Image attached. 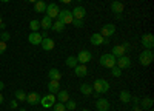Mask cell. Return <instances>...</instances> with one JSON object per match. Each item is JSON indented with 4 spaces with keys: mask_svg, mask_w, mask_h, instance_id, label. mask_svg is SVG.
Instances as JSON below:
<instances>
[{
    "mask_svg": "<svg viewBox=\"0 0 154 111\" xmlns=\"http://www.w3.org/2000/svg\"><path fill=\"white\" fill-rule=\"evenodd\" d=\"M89 42H91V45H94V46H99V45L109 43V39H105V37L102 35L100 32H94L91 35V39H89Z\"/></svg>",
    "mask_w": 154,
    "mask_h": 111,
    "instance_id": "5b68a950",
    "label": "cell"
},
{
    "mask_svg": "<svg viewBox=\"0 0 154 111\" xmlns=\"http://www.w3.org/2000/svg\"><path fill=\"white\" fill-rule=\"evenodd\" d=\"M142 45L145 49H152L154 48V35L152 34H143L142 35Z\"/></svg>",
    "mask_w": 154,
    "mask_h": 111,
    "instance_id": "8fae6325",
    "label": "cell"
},
{
    "mask_svg": "<svg viewBox=\"0 0 154 111\" xmlns=\"http://www.w3.org/2000/svg\"><path fill=\"white\" fill-rule=\"evenodd\" d=\"M75 106H77L75 102L71 100V99H68V100L65 102V108H66V109H75Z\"/></svg>",
    "mask_w": 154,
    "mask_h": 111,
    "instance_id": "836d02e7",
    "label": "cell"
},
{
    "mask_svg": "<svg viewBox=\"0 0 154 111\" xmlns=\"http://www.w3.org/2000/svg\"><path fill=\"white\" fill-rule=\"evenodd\" d=\"M80 91H82V94H85V96H89V94L94 93L93 85H89V83H83V85L80 86Z\"/></svg>",
    "mask_w": 154,
    "mask_h": 111,
    "instance_id": "83f0119b",
    "label": "cell"
},
{
    "mask_svg": "<svg viewBox=\"0 0 154 111\" xmlns=\"http://www.w3.org/2000/svg\"><path fill=\"white\" fill-rule=\"evenodd\" d=\"M72 25L75 28H82L83 26V20H80V19H72Z\"/></svg>",
    "mask_w": 154,
    "mask_h": 111,
    "instance_id": "d590c367",
    "label": "cell"
},
{
    "mask_svg": "<svg viewBox=\"0 0 154 111\" xmlns=\"http://www.w3.org/2000/svg\"><path fill=\"white\" fill-rule=\"evenodd\" d=\"M100 65L103 68H112L116 66V57L109 53V54H103L100 57Z\"/></svg>",
    "mask_w": 154,
    "mask_h": 111,
    "instance_id": "3957f363",
    "label": "cell"
},
{
    "mask_svg": "<svg viewBox=\"0 0 154 111\" xmlns=\"http://www.w3.org/2000/svg\"><path fill=\"white\" fill-rule=\"evenodd\" d=\"M53 111H66L65 103H62V102H56V103L53 105Z\"/></svg>",
    "mask_w": 154,
    "mask_h": 111,
    "instance_id": "1f68e13d",
    "label": "cell"
},
{
    "mask_svg": "<svg viewBox=\"0 0 154 111\" xmlns=\"http://www.w3.org/2000/svg\"><path fill=\"white\" fill-rule=\"evenodd\" d=\"M28 40H29V43H32V45H40L42 43V35H40V32H31L29 35H28Z\"/></svg>",
    "mask_w": 154,
    "mask_h": 111,
    "instance_id": "d6986e66",
    "label": "cell"
},
{
    "mask_svg": "<svg viewBox=\"0 0 154 111\" xmlns=\"http://www.w3.org/2000/svg\"><path fill=\"white\" fill-rule=\"evenodd\" d=\"M72 17L74 19H80V20H83L85 19V16H86V11H85V8L83 6H75L74 9H72Z\"/></svg>",
    "mask_w": 154,
    "mask_h": 111,
    "instance_id": "4fadbf2b",
    "label": "cell"
},
{
    "mask_svg": "<svg viewBox=\"0 0 154 111\" xmlns=\"http://www.w3.org/2000/svg\"><path fill=\"white\" fill-rule=\"evenodd\" d=\"M29 28H31V31L32 32H35V31H38V28H40V22H38V20H31L29 22Z\"/></svg>",
    "mask_w": 154,
    "mask_h": 111,
    "instance_id": "4dcf8cb0",
    "label": "cell"
},
{
    "mask_svg": "<svg viewBox=\"0 0 154 111\" xmlns=\"http://www.w3.org/2000/svg\"><path fill=\"white\" fill-rule=\"evenodd\" d=\"M131 111H142V108H140V105H134Z\"/></svg>",
    "mask_w": 154,
    "mask_h": 111,
    "instance_id": "b9f144b4",
    "label": "cell"
},
{
    "mask_svg": "<svg viewBox=\"0 0 154 111\" xmlns=\"http://www.w3.org/2000/svg\"><path fill=\"white\" fill-rule=\"evenodd\" d=\"M14 96H16V100L17 102H25V100H26V93H25L23 90H17L14 93Z\"/></svg>",
    "mask_w": 154,
    "mask_h": 111,
    "instance_id": "f1b7e54d",
    "label": "cell"
},
{
    "mask_svg": "<svg viewBox=\"0 0 154 111\" xmlns=\"http://www.w3.org/2000/svg\"><path fill=\"white\" fill-rule=\"evenodd\" d=\"M122 45H123V48H125V51H130V49H131V45L128 43V42H123Z\"/></svg>",
    "mask_w": 154,
    "mask_h": 111,
    "instance_id": "f35d334b",
    "label": "cell"
},
{
    "mask_svg": "<svg viewBox=\"0 0 154 111\" xmlns=\"http://www.w3.org/2000/svg\"><path fill=\"white\" fill-rule=\"evenodd\" d=\"M116 66L120 68V69L130 68V66H131V59L128 57V56H120V57L116 59Z\"/></svg>",
    "mask_w": 154,
    "mask_h": 111,
    "instance_id": "8992f818",
    "label": "cell"
},
{
    "mask_svg": "<svg viewBox=\"0 0 154 111\" xmlns=\"http://www.w3.org/2000/svg\"><path fill=\"white\" fill-rule=\"evenodd\" d=\"M40 26L43 28V29H51V26H53V19L51 17H48V16H45L42 20H40Z\"/></svg>",
    "mask_w": 154,
    "mask_h": 111,
    "instance_id": "603a6c76",
    "label": "cell"
},
{
    "mask_svg": "<svg viewBox=\"0 0 154 111\" xmlns=\"http://www.w3.org/2000/svg\"><path fill=\"white\" fill-rule=\"evenodd\" d=\"M56 99H59V102H62V103H65L68 99H69V94H68V91H65V90H62V91H59L57 94H56Z\"/></svg>",
    "mask_w": 154,
    "mask_h": 111,
    "instance_id": "d4e9b609",
    "label": "cell"
},
{
    "mask_svg": "<svg viewBox=\"0 0 154 111\" xmlns=\"http://www.w3.org/2000/svg\"><path fill=\"white\" fill-rule=\"evenodd\" d=\"M139 103H140V108H142V109H149V108H152L154 100H152L151 97H145V99H142Z\"/></svg>",
    "mask_w": 154,
    "mask_h": 111,
    "instance_id": "7402d4cb",
    "label": "cell"
},
{
    "mask_svg": "<svg viewBox=\"0 0 154 111\" xmlns=\"http://www.w3.org/2000/svg\"><path fill=\"white\" fill-rule=\"evenodd\" d=\"M40 35H42V39H45V37H48V31H46V29H43V31L40 32Z\"/></svg>",
    "mask_w": 154,
    "mask_h": 111,
    "instance_id": "60d3db41",
    "label": "cell"
},
{
    "mask_svg": "<svg viewBox=\"0 0 154 111\" xmlns=\"http://www.w3.org/2000/svg\"><path fill=\"white\" fill-rule=\"evenodd\" d=\"M59 2H62V3H65V5H68V3H71L72 0H59Z\"/></svg>",
    "mask_w": 154,
    "mask_h": 111,
    "instance_id": "ee69618b",
    "label": "cell"
},
{
    "mask_svg": "<svg viewBox=\"0 0 154 111\" xmlns=\"http://www.w3.org/2000/svg\"><path fill=\"white\" fill-rule=\"evenodd\" d=\"M131 100H133V103H134V105H139L140 99H139V97H131Z\"/></svg>",
    "mask_w": 154,
    "mask_h": 111,
    "instance_id": "ab89813d",
    "label": "cell"
},
{
    "mask_svg": "<svg viewBox=\"0 0 154 111\" xmlns=\"http://www.w3.org/2000/svg\"><path fill=\"white\" fill-rule=\"evenodd\" d=\"M152 60H154V53H152V49H143V51L140 53V56H139V62H140V65H142V66L151 65Z\"/></svg>",
    "mask_w": 154,
    "mask_h": 111,
    "instance_id": "6da1fadb",
    "label": "cell"
},
{
    "mask_svg": "<svg viewBox=\"0 0 154 111\" xmlns=\"http://www.w3.org/2000/svg\"><path fill=\"white\" fill-rule=\"evenodd\" d=\"M96 108H97V111H108V109H109V102H108V99H103V97L97 99Z\"/></svg>",
    "mask_w": 154,
    "mask_h": 111,
    "instance_id": "7c38bea8",
    "label": "cell"
},
{
    "mask_svg": "<svg viewBox=\"0 0 154 111\" xmlns=\"http://www.w3.org/2000/svg\"><path fill=\"white\" fill-rule=\"evenodd\" d=\"M82 111H88V109H82Z\"/></svg>",
    "mask_w": 154,
    "mask_h": 111,
    "instance_id": "816d5d0a",
    "label": "cell"
},
{
    "mask_svg": "<svg viewBox=\"0 0 154 111\" xmlns=\"http://www.w3.org/2000/svg\"><path fill=\"white\" fill-rule=\"evenodd\" d=\"M42 48L45 49V51H51V49H54V46H56V43H54V40L51 39V37H45V39H42Z\"/></svg>",
    "mask_w": 154,
    "mask_h": 111,
    "instance_id": "9a60e30c",
    "label": "cell"
},
{
    "mask_svg": "<svg viewBox=\"0 0 154 111\" xmlns=\"http://www.w3.org/2000/svg\"><path fill=\"white\" fill-rule=\"evenodd\" d=\"M34 11L35 12H45L46 11V3L42 2V0H37V2L34 3Z\"/></svg>",
    "mask_w": 154,
    "mask_h": 111,
    "instance_id": "484cf974",
    "label": "cell"
},
{
    "mask_svg": "<svg viewBox=\"0 0 154 111\" xmlns=\"http://www.w3.org/2000/svg\"><path fill=\"white\" fill-rule=\"evenodd\" d=\"M111 54L117 59V57H120V56H125L126 51H125L123 45H116V46H112V49H111Z\"/></svg>",
    "mask_w": 154,
    "mask_h": 111,
    "instance_id": "ac0fdd59",
    "label": "cell"
},
{
    "mask_svg": "<svg viewBox=\"0 0 154 111\" xmlns=\"http://www.w3.org/2000/svg\"><path fill=\"white\" fill-rule=\"evenodd\" d=\"M111 74H112V77H120L122 76V69L117 68V66H112L111 68Z\"/></svg>",
    "mask_w": 154,
    "mask_h": 111,
    "instance_id": "d6a6232c",
    "label": "cell"
},
{
    "mask_svg": "<svg viewBox=\"0 0 154 111\" xmlns=\"http://www.w3.org/2000/svg\"><path fill=\"white\" fill-rule=\"evenodd\" d=\"M5 28H6V25L2 22V23H0V29H5Z\"/></svg>",
    "mask_w": 154,
    "mask_h": 111,
    "instance_id": "f6af8a7d",
    "label": "cell"
},
{
    "mask_svg": "<svg viewBox=\"0 0 154 111\" xmlns=\"http://www.w3.org/2000/svg\"><path fill=\"white\" fill-rule=\"evenodd\" d=\"M114 32H116V26L112 23H108V25H103L102 26V29H100V34L105 37V39H109L111 35H114Z\"/></svg>",
    "mask_w": 154,
    "mask_h": 111,
    "instance_id": "ba28073f",
    "label": "cell"
},
{
    "mask_svg": "<svg viewBox=\"0 0 154 111\" xmlns=\"http://www.w3.org/2000/svg\"><path fill=\"white\" fill-rule=\"evenodd\" d=\"M9 39H11V34L6 32V31H2V34H0V40H2V42H8Z\"/></svg>",
    "mask_w": 154,
    "mask_h": 111,
    "instance_id": "e575fe53",
    "label": "cell"
},
{
    "mask_svg": "<svg viewBox=\"0 0 154 111\" xmlns=\"http://www.w3.org/2000/svg\"><path fill=\"white\" fill-rule=\"evenodd\" d=\"M0 2H3V3H9L11 0H0Z\"/></svg>",
    "mask_w": 154,
    "mask_h": 111,
    "instance_id": "c3c4849f",
    "label": "cell"
},
{
    "mask_svg": "<svg viewBox=\"0 0 154 111\" xmlns=\"http://www.w3.org/2000/svg\"><path fill=\"white\" fill-rule=\"evenodd\" d=\"M9 106H11L12 109H16V108L19 106V102H17L16 99H14V100H11V102H9Z\"/></svg>",
    "mask_w": 154,
    "mask_h": 111,
    "instance_id": "74e56055",
    "label": "cell"
},
{
    "mask_svg": "<svg viewBox=\"0 0 154 111\" xmlns=\"http://www.w3.org/2000/svg\"><path fill=\"white\" fill-rule=\"evenodd\" d=\"M28 2H31V3H35V2H37V0H28Z\"/></svg>",
    "mask_w": 154,
    "mask_h": 111,
    "instance_id": "681fc988",
    "label": "cell"
},
{
    "mask_svg": "<svg viewBox=\"0 0 154 111\" xmlns=\"http://www.w3.org/2000/svg\"><path fill=\"white\" fill-rule=\"evenodd\" d=\"M65 26H66V25L57 19V22H53V26H51V29L56 31V32H62V31H65Z\"/></svg>",
    "mask_w": 154,
    "mask_h": 111,
    "instance_id": "cb8c5ba5",
    "label": "cell"
},
{
    "mask_svg": "<svg viewBox=\"0 0 154 111\" xmlns=\"http://www.w3.org/2000/svg\"><path fill=\"white\" fill-rule=\"evenodd\" d=\"M5 51H6V42L0 40V54H3Z\"/></svg>",
    "mask_w": 154,
    "mask_h": 111,
    "instance_id": "8d00e7d4",
    "label": "cell"
},
{
    "mask_svg": "<svg viewBox=\"0 0 154 111\" xmlns=\"http://www.w3.org/2000/svg\"><path fill=\"white\" fill-rule=\"evenodd\" d=\"M93 90H94L97 94H105V93H108V90H109V83H108L105 79H97V80L94 82V85H93Z\"/></svg>",
    "mask_w": 154,
    "mask_h": 111,
    "instance_id": "7a4b0ae2",
    "label": "cell"
},
{
    "mask_svg": "<svg viewBox=\"0 0 154 111\" xmlns=\"http://www.w3.org/2000/svg\"><path fill=\"white\" fill-rule=\"evenodd\" d=\"M79 2H83V0H79Z\"/></svg>",
    "mask_w": 154,
    "mask_h": 111,
    "instance_id": "f5cc1de1",
    "label": "cell"
},
{
    "mask_svg": "<svg viewBox=\"0 0 154 111\" xmlns=\"http://www.w3.org/2000/svg\"><path fill=\"white\" fill-rule=\"evenodd\" d=\"M111 11L114 12V14H122V12H123V3L122 2H119V0H114V2L111 3Z\"/></svg>",
    "mask_w": 154,
    "mask_h": 111,
    "instance_id": "e0dca14e",
    "label": "cell"
},
{
    "mask_svg": "<svg viewBox=\"0 0 154 111\" xmlns=\"http://www.w3.org/2000/svg\"><path fill=\"white\" fill-rule=\"evenodd\" d=\"M56 94H48V96H45V97H42L40 99V105L43 106V108H51L54 103H56Z\"/></svg>",
    "mask_w": 154,
    "mask_h": 111,
    "instance_id": "52a82bcc",
    "label": "cell"
},
{
    "mask_svg": "<svg viewBox=\"0 0 154 111\" xmlns=\"http://www.w3.org/2000/svg\"><path fill=\"white\" fill-rule=\"evenodd\" d=\"M74 72H75L77 77H85L86 74H88V68H86V65L80 63V65H77V66L74 68Z\"/></svg>",
    "mask_w": 154,
    "mask_h": 111,
    "instance_id": "ffe728a7",
    "label": "cell"
},
{
    "mask_svg": "<svg viewBox=\"0 0 154 111\" xmlns=\"http://www.w3.org/2000/svg\"><path fill=\"white\" fill-rule=\"evenodd\" d=\"M40 94H38V93H29V94H26V102L29 103V105H37L38 102H40Z\"/></svg>",
    "mask_w": 154,
    "mask_h": 111,
    "instance_id": "2e32d148",
    "label": "cell"
},
{
    "mask_svg": "<svg viewBox=\"0 0 154 111\" xmlns=\"http://www.w3.org/2000/svg\"><path fill=\"white\" fill-rule=\"evenodd\" d=\"M48 77H49V80H60L62 79V72L59 69H56V68H51L48 71Z\"/></svg>",
    "mask_w": 154,
    "mask_h": 111,
    "instance_id": "44dd1931",
    "label": "cell"
},
{
    "mask_svg": "<svg viewBox=\"0 0 154 111\" xmlns=\"http://www.w3.org/2000/svg\"><path fill=\"white\" fill-rule=\"evenodd\" d=\"M0 23H2V17H0Z\"/></svg>",
    "mask_w": 154,
    "mask_h": 111,
    "instance_id": "f907efd6",
    "label": "cell"
},
{
    "mask_svg": "<svg viewBox=\"0 0 154 111\" xmlns=\"http://www.w3.org/2000/svg\"><path fill=\"white\" fill-rule=\"evenodd\" d=\"M48 91L51 94H57L60 91V80H49L48 82Z\"/></svg>",
    "mask_w": 154,
    "mask_h": 111,
    "instance_id": "5bb4252c",
    "label": "cell"
},
{
    "mask_svg": "<svg viewBox=\"0 0 154 111\" xmlns=\"http://www.w3.org/2000/svg\"><path fill=\"white\" fill-rule=\"evenodd\" d=\"M66 66H69V68H75L77 66V63H79V60H77V57L75 56H69L68 59H66Z\"/></svg>",
    "mask_w": 154,
    "mask_h": 111,
    "instance_id": "f546056e",
    "label": "cell"
},
{
    "mask_svg": "<svg viewBox=\"0 0 154 111\" xmlns=\"http://www.w3.org/2000/svg\"><path fill=\"white\" fill-rule=\"evenodd\" d=\"M46 16L48 17H51V19H57V16H59V6H57V3H49V5H46Z\"/></svg>",
    "mask_w": 154,
    "mask_h": 111,
    "instance_id": "30bf717a",
    "label": "cell"
},
{
    "mask_svg": "<svg viewBox=\"0 0 154 111\" xmlns=\"http://www.w3.org/2000/svg\"><path fill=\"white\" fill-rule=\"evenodd\" d=\"M75 57H77V60H79V62H80V63H83V65H86V63H88V62H89V60H91V59H93V54H91V53H89V51H88V49H82V51H80L79 54H77Z\"/></svg>",
    "mask_w": 154,
    "mask_h": 111,
    "instance_id": "9c48e42d",
    "label": "cell"
},
{
    "mask_svg": "<svg viewBox=\"0 0 154 111\" xmlns=\"http://www.w3.org/2000/svg\"><path fill=\"white\" fill-rule=\"evenodd\" d=\"M120 102H123V103H130V102H131V93H130V91H126V90L120 91Z\"/></svg>",
    "mask_w": 154,
    "mask_h": 111,
    "instance_id": "4316f807",
    "label": "cell"
},
{
    "mask_svg": "<svg viewBox=\"0 0 154 111\" xmlns=\"http://www.w3.org/2000/svg\"><path fill=\"white\" fill-rule=\"evenodd\" d=\"M3 88H5V83H3L2 80H0V93H2V91H3Z\"/></svg>",
    "mask_w": 154,
    "mask_h": 111,
    "instance_id": "7bdbcfd3",
    "label": "cell"
},
{
    "mask_svg": "<svg viewBox=\"0 0 154 111\" xmlns=\"http://www.w3.org/2000/svg\"><path fill=\"white\" fill-rule=\"evenodd\" d=\"M116 19H117V20H122L123 17H122V14H116Z\"/></svg>",
    "mask_w": 154,
    "mask_h": 111,
    "instance_id": "bcb514c9",
    "label": "cell"
},
{
    "mask_svg": "<svg viewBox=\"0 0 154 111\" xmlns=\"http://www.w3.org/2000/svg\"><path fill=\"white\" fill-rule=\"evenodd\" d=\"M3 103V96H2V93H0V105Z\"/></svg>",
    "mask_w": 154,
    "mask_h": 111,
    "instance_id": "7dc6e473",
    "label": "cell"
},
{
    "mask_svg": "<svg viewBox=\"0 0 154 111\" xmlns=\"http://www.w3.org/2000/svg\"><path fill=\"white\" fill-rule=\"evenodd\" d=\"M59 20L60 22H63L65 25H71L72 23V14H71V11L69 9H62V11H59Z\"/></svg>",
    "mask_w": 154,
    "mask_h": 111,
    "instance_id": "277c9868",
    "label": "cell"
}]
</instances>
